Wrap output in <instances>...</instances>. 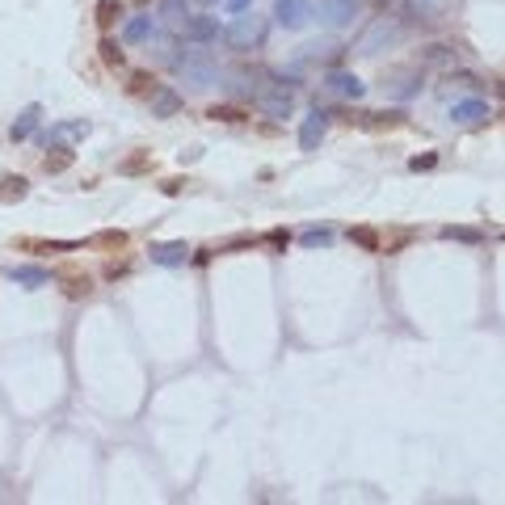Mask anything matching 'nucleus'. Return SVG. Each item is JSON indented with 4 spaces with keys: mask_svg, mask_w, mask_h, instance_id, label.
Wrapping results in <instances>:
<instances>
[{
    "mask_svg": "<svg viewBox=\"0 0 505 505\" xmlns=\"http://www.w3.org/2000/svg\"><path fill=\"white\" fill-rule=\"evenodd\" d=\"M173 63H177V76H182L189 89H211V85L219 80V68H215V59L202 51V43H194L185 55H177Z\"/></svg>",
    "mask_w": 505,
    "mask_h": 505,
    "instance_id": "1",
    "label": "nucleus"
},
{
    "mask_svg": "<svg viewBox=\"0 0 505 505\" xmlns=\"http://www.w3.org/2000/svg\"><path fill=\"white\" fill-rule=\"evenodd\" d=\"M261 43H266V17H257V13L244 9V13L228 26V46L244 55V51H257Z\"/></svg>",
    "mask_w": 505,
    "mask_h": 505,
    "instance_id": "2",
    "label": "nucleus"
},
{
    "mask_svg": "<svg viewBox=\"0 0 505 505\" xmlns=\"http://www.w3.org/2000/svg\"><path fill=\"white\" fill-rule=\"evenodd\" d=\"M253 105H257L266 118H291V114H295V97H291V89H286V85L257 93V97H253Z\"/></svg>",
    "mask_w": 505,
    "mask_h": 505,
    "instance_id": "3",
    "label": "nucleus"
},
{
    "mask_svg": "<svg viewBox=\"0 0 505 505\" xmlns=\"http://www.w3.org/2000/svg\"><path fill=\"white\" fill-rule=\"evenodd\" d=\"M316 17H321V26H328V30H341V26H350L358 17V0H324L321 9H316Z\"/></svg>",
    "mask_w": 505,
    "mask_h": 505,
    "instance_id": "4",
    "label": "nucleus"
},
{
    "mask_svg": "<svg viewBox=\"0 0 505 505\" xmlns=\"http://www.w3.org/2000/svg\"><path fill=\"white\" fill-rule=\"evenodd\" d=\"M396 38H400V26L383 17V21H375L367 34L358 38V46H354V51H358V55H379V46H383V43H396Z\"/></svg>",
    "mask_w": 505,
    "mask_h": 505,
    "instance_id": "5",
    "label": "nucleus"
},
{
    "mask_svg": "<svg viewBox=\"0 0 505 505\" xmlns=\"http://www.w3.org/2000/svg\"><path fill=\"white\" fill-rule=\"evenodd\" d=\"M324 131H328V114H324V110H312V114L303 118V127H299V147H303V152H316Z\"/></svg>",
    "mask_w": 505,
    "mask_h": 505,
    "instance_id": "6",
    "label": "nucleus"
},
{
    "mask_svg": "<svg viewBox=\"0 0 505 505\" xmlns=\"http://www.w3.org/2000/svg\"><path fill=\"white\" fill-rule=\"evenodd\" d=\"M274 17H278V26H286V30H299V26H308V17H312V4H308V0H278Z\"/></svg>",
    "mask_w": 505,
    "mask_h": 505,
    "instance_id": "7",
    "label": "nucleus"
},
{
    "mask_svg": "<svg viewBox=\"0 0 505 505\" xmlns=\"http://www.w3.org/2000/svg\"><path fill=\"white\" fill-rule=\"evenodd\" d=\"M182 34L189 43H211V38H219V17H185L182 21Z\"/></svg>",
    "mask_w": 505,
    "mask_h": 505,
    "instance_id": "8",
    "label": "nucleus"
},
{
    "mask_svg": "<svg viewBox=\"0 0 505 505\" xmlns=\"http://www.w3.org/2000/svg\"><path fill=\"white\" fill-rule=\"evenodd\" d=\"M38 123H43V105H26L17 118H13V127H9V139L13 143H21V139H30L38 131Z\"/></svg>",
    "mask_w": 505,
    "mask_h": 505,
    "instance_id": "9",
    "label": "nucleus"
},
{
    "mask_svg": "<svg viewBox=\"0 0 505 505\" xmlns=\"http://www.w3.org/2000/svg\"><path fill=\"white\" fill-rule=\"evenodd\" d=\"M480 118H489V105H484L480 97H467V101H455V105H451V123H459V127H476Z\"/></svg>",
    "mask_w": 505,
    "mask_h": 505,
    "instance_id": "10",
    "label": "nucleus"
},
{
    "mask_svg": "<svg viewBox=\"0 0 505 505\" xmlns=\"http://www.w3.org/2000/svg\"><path fill=\"white\" fill-rule=\"evenodd\" d=\"M324 89L337 93V97H354V101H358V97L367 93V85H363L358 76H350V72H328V76H324Z\"/></svg>",
    "mask_w": 505,
    "mask_h": 505,
    "instance_id": "11",
    "label": "nucleus"
},
{
    "mask_svg": "<svg viewBox=\"0 0 505 505\" xmlns=\"http://www.w3.org/2000/svg\"><path fill=\"white\" fill-rule=\"evenodd\" d=\"M182 93L177 89H156L152 93V118H173V114H182Z\"/></svg>",
    "mask_w": 505,
    "mask_h": 505,
    "instance_id": "12",
    "label": "nucleus"
},
{
    "mask_svg": "<svg viewBox=\"0 0 505 505\" xmlns=\"http://www.w3.org/2000/svg\"><path fill=\"white\" fill-rule=\"evenodd\" d=\"M147 253H152V261H156V266H185L189 244H185V240H173V244H152Z\"/></svg>",
    "mask_w": 505,
    "mask_h": 505,
    "instance_id": "13",
    "label": "nucleus"
},
{
    "mask_svg": "<svg viewBox=\"0 0 505 505\" xmlns=\"http://www.w3.org/2000/svg\"><path fill=\"white\" fill-rule=\"evenodd\" d=\"M9 278H13L17 286H26V291H38V286L51 282V270H43V266H13Z\"/></svg>",
    "mask_w": 505,
    "mask_h": 505,
    "instance_id": "14",
    "label": "nucleus"
},
{
    "mask_svg": "<svg viewBox=\"0 0 505 505\" xmlns=\"http://www.w3.org/2000/svg\"><path fill=\"white\" fill-rule=\"evenodd\" d=\"M93 127L85 123V118H72V123H55L51 127V135H46V143H72V139H85Z\"/></svg>",
    "mask_w": 505,
    "mask_h": 505,
    "instance_id": "15",
    "label": "nucleus"
},
{
    "mask_svg": "<svg viewBox=\"0 0 505 505\" xmlns=\"http://www.w3.org/2000/svg\"><path fill=\"white\" fill-rule=\"evenodd\" d=\"M55 278L63 282V295H68V299H85V295L93 291V278L80 274V270H59Z\"/></svg>",
    "mask_w": 505,
    "mask_h": 505,
    "instance_id": "16",
    "label": "nucleus"
},
{
    "mask_svg": "<svg viewBox=\"0 0 505 505\" xmlns=\"http://www.w3.org/2000/svg\"><path fill=\"white\" fill-rule=\"evenodd\" d=\"M405 13H409L413 21H438V17L447 13V0H409Z\"/></svg>",
    "mask_w": 505,
    "mask_h": 505,
    "instance_id": "17",
    "label": "nucleus"
},
{
    "mask_svg": "<svg viewBox=\"0 0 505 505\" xmlns=\"http://www.w3.org/2000/svg\"><path fill=\"white\" fill-rule=\"evenodd\" d=\"M152 30H156V26H152V17H131V21L123 26V43H127V46L147 43V38H152Z\"/></svg>",
    "mask_w": 505,
    "mask_h": 505,
    "instance_id": "18",
    "label": "nucleus"
},
{
    "mask_svg": "<svg viewBox=\"0 0 505 505\" xmlns=\"http://www.w3.org/2000/svg\"><path fill=\"white\" fill-rule=\"evenodd\" d=\"M68 169H72V152H68V147H55V152H46L43 156L46 177H59V173H68Z\"/></svg>",
    "mask_w": 505,
    "mask_h": 505,
    "instance_id": "19",
    "label": "nucleus"
},
{
    "mask_svg": "<svg viewBox=\"0 0 505 505\" xmlns=\"http://www.w3.org/2000/svg\"><path fill=\"white\" fill-rule=\"evenodd\" d=\"M118 17H123V0H97V9H93V21H97L101 30H110Z\"/></svg>",
    "mask_w": 505,
    "mask_h": 505,
    "instance_id": "20",
    "label": "nucleus"
},
{
    "mask_svg": "<svg viewBox=\"0 0 505 505\" xmlns=\"http://www.w3.org/2000/svg\"><path fill=\"white\" fill-rule=\"evenodd\" d=\"M89 249H127V231L123 228L97 231V236H89Z\"/></svg>",
    "mask_w": 505,
    "mask_h": 505,
    "instance_id": "21",
    "label": "nucleus"
},
{
    "mask_svg": "<svg viewBox=\"0 0 505 505\" xmlns=\"http://www.w3.org/2000/svg\"><path fill=\"white\" fill-rule=\"evenodd\" d=\"M421 63H425V68H442V63H455V46H447V43H434V46H425Z\"/></svg>",
    "mask_w": 505,
    "mask_h": 505,
    "instance_id": "22",
    "label": "nucleus"
},
{
    "mask_svg": "<svg viewBox=\"0 0 505 505\" xmlns=\"http://www.w3.org/2000/svg\"><path fill=\"white\" fill-rule=\"evenodd\" d=\"M147 169H152V152H135V156L118 160V173H123V177H139V173H147Z\"/></svg>",
    "mask_w": 505,
    "mask_h": 505,
    "instance_id": "23",
    "label": "nucleus"
},
{
    "mask_svg": "<svg viewBox=\"0 0 505 505\" xmlns=\"http://www.w3.org/2000/svg\"><path fill=\"white\" fill-rule=\"evenodd\" d=\"M30 194V182L26 177H4L0 182V202H21Z\"/></svg>",
    "mask_w": 505,
    "mask_h": 505,
    "instance_id": "24",
    "label": "nucleus"
},
{
    "mask_svg": "<svg viewBox=\"0 0 505 505\" xmlns=\"http://www.w3.org/2000/svg\"><path fill=\"white\" fill-rule=\"evenodd\" d=\"M207 118H211V123H249V114H244L240 105H211Z\"/></svg>",
    "mask_w": 505,
    "mask_h": 505,
    "instance_id": "25",
    "label": "nucleus"
},
{
    "mask_svg": "<svg viewBox=\"0 0 505 505\" xmlns=\"http://www.w3.org/2000/svg\"><path fill=\"white\" fill-rule=\"evenodd\" d=\"M350 240H354L358 249H367V253H379V249H383V240H379L375 228H350Z\"/></svg>",
    "mask_w": 505,
    "mask_h": 505,
    "instance_id": "26",
    "label": "nucleus"
},
{
    "mask_svg": "<svg viewBox=\"0 0 505 505\" xmlns=\"http://www.w3.org/2000/svg\"><path fill=\"white\" fill-rule=\"evenodd\" d=\"M299 244H303V249H328V244H333V231L328 228H308L303 236H299Z\"/></svg>",
    "mask_w": 505,
    "mask_h": 505,
    "instance_id": "27",
    "label": "nucleus"
},
{
    "mask_svg": "<svg viewBox=\"0 0 505 505\" xmlns=\"http://www.w3.org/2000/svg\"><path fill=\"white\" fill-rule=\"evenodd\" d=\"M97 55H101V63H105V68H123V51H118V43L101 38V43H97Z\"/></svg>",
    "mask_w": 505,
    "mask_h": 505,
    "instance_id": "28",
    "label": "nucleus"
},
{
    "mask_svg": "<svg viewBox=\"0 0 505 505\" xmlns=\"http://www.w3.org/2000/svg\"><path fill=\"white\" fill-rule=\"evenodd\" d=\"M127 93H135V97H152V93H156V80H152L147 72H131V85H127Z\"/></svg>",
    "mask_w": 505,
    "mask_h": 505,
    "instance_id": "29",
    "label": "nucleus"
},
{
    "mask_svg": "<svg viewBox=\"0 0 505 505\" xmlns=\"http://www.w3.org/2000/svg\"><path fill=\"white\" fill-rule=\"evenodd\" d=\"M442 236H447V240H463V244H480V231L476 228H455V224H451V228H442Z\"/></svg>",
    "mask_w": 505,
    "mask_h": 505,
    "instance_id": "30",
    "label": "nucleus"
},
{
    "mask_svg": "<svg viewBox=\"0 0 505 505\" xmlns=\"http://www.w3.org/2000/svg\"><path fill=\"white\" fill-rule=\"evenodd\" d=\"M392 80H396V85H392V89H396V97H409V93H417V72H400V76H392Z\"/></svg>",
    "mask_w": 505,
    "mask_h": 505,
    "instance_id": "31",
    "label": "nucleus"
},
{
    "mask_svg": "<svg viewBox=\"0 0 505 505\" xmlns=\"http://www.w3.org/2000/svg\"><path fill=\"white\" fill-rule=\"evenodd\" d=\"M434 165H438V156H434V152H425V156H413V160H409V169H413V173H421V169H434Z\"/></svg>",
    "mask_w": 505,
    "mask_h": 505,
    "instance_id": "32",
    "label": "nucleus"
},
{
    "mask_svg": "<svg viewBox=\"0 0 505 505\" xmlns=\"http://www.w3.org/2000/svg\"><path fill=\"white\" fill-rule=\"evenodd\" d=\"M182 9H185V0H165V17H169V21H185Z\"/></svg>",
    "mask_w": 505,
    "mask_h": 505,
    "instance_id": "33",
    "label": "nucleus"
},
{
    "mask_svg": "<svg viewBox=\"0 0 505 505\" xmlns=\"http://www.w3.org/2000/svg\"><path fill=\"white\" fill-rule=\"evenodd\" d=\"M127 270H131V261H105V278H110V282H114V278H123Z\"/></svg>",
    "mask_w": 505,
    "mask_h": 505,
    "instance_id": "34",
    "label": "nucleus"
},
{
    "mask_svg": "<svg viewBox=\"0 0 505 505\" xmlns=\"http://www.w3.org/2000/svg\"><path fill=\"white\" fill-rule=\"evenodd\" d=\"M451 85H459V89H480V80H476V76H467V72L451 76Z\"/></svg>",
    "mask_w": 505,
    "mask_h": 505,
    "instance_id": "35",
    "label": "nucleus"
},
{
    "mask_svg": "<svg viewBox=\"0 0 505 505\" xmlns=\"http://www.w3.org/2000/svg\"><path fill=\"white\" fill-rule=\"evenodd\" d=\"M185 185H189V182H182V177H169V182H160V189H165V194H182Z\"/></svg>",
    "mask_w": 505,
    "mask_h": 505,
    "instance_id": "36",
    "label": "nucleus"
},
{
    "mask_svg": "<svg viewBox=\"0 0 505 505\" xmlns=\"http://www.w3.org/2000/svg\"><path fill=\"white\" fill-rule=\"evenodd\" d=\"M266 240H270L274 249H286V231H282V228H274V231H270V236H266Z\"/></svg>",
    "mask_w": 505,
    "mask_h": 505,
    "instance_id": "37",
    "label": "nucleus"
},
{
    "mask_svg": "<svg viewBox=\"0 0 505 505\" xmlns=\"http://www.w3.org/2000/svg\"><path fill=\"white\" fill-rule=\"evenodd\" d=\"M224 4H228L231 13H244V9H249V4H253V0H224Z\"/></svg>",
    "mask_w": 505,
    "mask_h": 505,
    "instance_id": "38",
    "label": "nucleus"
},
{
    "mask_svg": "<svg viewBox=\"0 0 505 505\" xmlns=\"http://www.w3.org/2000/svg\"><path fill=\"white\" fill-rule=\"evenodd\" d=\"M497 97H501V101H505V80H501V85H497Z\"/></svg>",
    "mask_w": 505,
    "mask_h": 505,
    "instance_id": "39",
    "label": "nucleus"
},
{
    "mask_svg": "<svg viewBox=\"0 0 505 505\" xmlns=\"http://www.w3.org/2000/svg\"><path fill=\"white\" fill-rule=\"evenodd\" d=\"M194 4H219V0H194Z\"/></svg>",
    "mask_w": 505,
    "mask_h": 505,
    "instance_id": "40",
    "label": "nucleus"
},
{
    "mask_svg": "<svg viewBox=\"0 0 505 505\" xmlns=\"http://www.w3.org/2000/svg\"><path fill=\"white\" fill-rule=\"evenodd\" d=\"M139 4H152V0H139Z\"/></svg>",
    "mask_w": 505,
    "mask_h": 505,
    "instance_id": "41",
    "label": "nucleus"
}]
</instances>
